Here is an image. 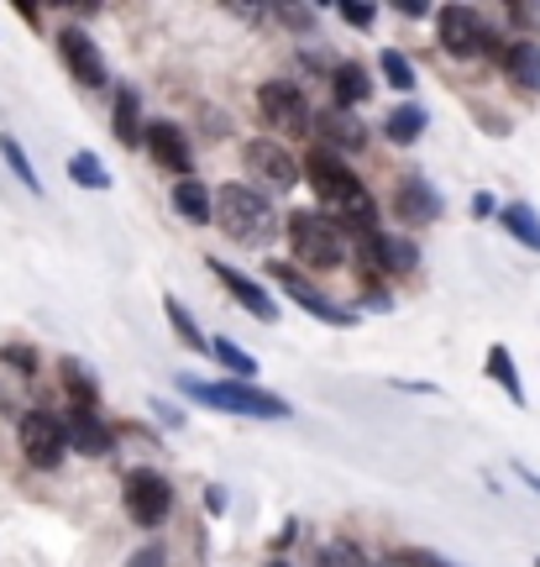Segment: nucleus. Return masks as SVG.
I'll use <instances>...</instances> for the list:
<instances>
[{
  "instance_id": "c9c22d12",
  "label": "nucleus",
  "mask_w": 540,
  "mask_h": 567,
  "mask_svg": "<svg viewBox=\"0 0 540 567\" xmlns=\"http://www.w3.org/2000/svg\"><path fill=\"white\" fill-rule=\"evenodd\" d=\"M226 505H231V494L220 484H205V515H226Z\"/></svg>"
},
{
  "instance_id": "f257e3e1",
  "label": "nucleus",
  "mask_w": 540,
  "mask_h": 567,
  "mask_svg": "<svg viewBox=\"0 0 540 567\" xmlns=\"http://www.w3.org/2000/svg\"><path fill=\"white\" fill-rule=\"evenodd\" d=\"M304 179H310V189L321 195L331 210H336L341 226H362V231H373V221H378V200L367 195V184L346 168V158H336V153H310L304 158Z\"/></svg>"
},
{
  "instance_id": "a19ab883",
  "label": "nucleus",
  "mask_w": 540,
  "mask_h": 567,
  "mask_svg": "<svg viewBox=\"0 0 540 567\" xmlns=\"http://www.w3.org/2000/svg\"><path fill=\"white\" fill-rule=\"evenodd\" d=\"M509 21H540V6H525V0H515V6H509Z\"/></svg>"
},
{
  "instance_id": "5701e85b",
  "label": "nucleus",
  "mask_w": 540,
  "mask_h": 567,
  "mask_svg": "<svg viewBox=\"0 0 540 567\" xmlns=\"http://www.w3.org/2000/svg\"><path fill=\"white\" fill-rule=\"evenodd\" d=\"M331 95H336L341 111H352V105H362L367 95H373V74H367L362 63L341 59V63H336V74H331Z\"/></svg>"
},
{
  "instance_id": "39448f33",
  "label": "nucleus",
  "mask_w": 540,
  "mask_h": 567,
  "mask_svg": "<svg viewBox=\"0 0 540 567\" xmlns=\"http://www.w3.org/2000/svg\"><path fill=\"white\" fill-rule=\"evenodd\" d=\"M436 38L451 59H503V42L472 6H440L436 11Z\"/></svg>"
},
{
  "instance_id": "20e7f679",
  "label": "nucleus",
  "mask_w": 540,
  "mask_h": 567,
  "mask_svg": "<svg viewBox=\"0 0 540 567\" xmlns=\"http://www.w3.org/2000/svg\"><path fill=\"white\" fill-rule=\"evenodd\" d=\"M289 252H294V268H341L352 258V243H346V226L331 216V210H294L289 221Z\"/></svg>"
},
{
  "instance_id": "c03bdc74",
  "label": "nucleus",
  "mask_w": 540,
  "mask_h": 567,
  "mask_svg": "<svg viewBox=\"0 0 540 567\" xmlns=\"http://www.w3.org/2000/svg\"><path fill=\"white\" fill-rule=\"evenodd\" d=\"M515 473H520V478H525V484H530V488H536V499H540V473H536V467H515Z\"/></svg>"
},
{
  "instance_id": "cd10ccee",
  "label": "nucleus",
  "mask_w": 540,
  "mask_h": 567,
  "mask_svg": "<svg viewBox=\"0 0 540 567\" xmlns=\"http://www.w3.org/2000/svg\"><path fill=\"white\" fill-rule=\"evenodd\" d=\"M210 358L231 368V379H237V384H252V373H258V358H252V352H241L231 337H210Z\"/></svg>"
},
{
  "instance_id": "c85d7f7f",
  "label": "nucleus",
  "mask_w": 540,
  "mask_h": 567,
  "mask_svg": "<svg viewBox=\"0 0 540 567\" xmlns=\"http://www.w3.org/2000/svg\"><path fill=\"white\" fill-rule=\"evenodd\" d=\"M69 179L80 184V189H111V184H116V174H111L95 153H74V158H69Z\"/></svg>"
},
{
  "instance_id": "f03ea898",
  "label": "nucleus",
  "mask_w": 540,
  "mask_h": 567,
  "mask_svg": "<svg viewBox=\"0 0 540 567\" xmlns=\"http://www.w3.org/2000/svg\"><path fill=\"white\" fill-rule=\"evenodd\" d=\"M216 226L241 247L279 243V210H273V200H268L262 189H252L247 179L216 184Z\"/></svg>"
},
{
  "instance_id": "f3484780",
  "label": "nucleus",
  "mask_w": 540,
  "mask_h": 567,
  "mask_svg": "<svg viewBox=\"0 0 540 567\" xmlns=\"http://www.w3.org/2000/svg\"><path fill=\"white\" fill-rule=\"evenodd\" d=\"M63 431H69V452H84V457H111L116 452V431L101 415H90V410L63 415Z\"/></svg>"
},
{
  "instance_id": "6ab92c4d",
  "label": "nucleus",
  "mask_w": 540,
  "mask_h": 567,
  "mask_svg": "<svg viewBox=\"0 0 540 567\" xmlns=\"http://www.w3.org/2000/svg\"><path fill=\"white\" fill-rule=\"evenodd\" d=\"M499 69L509 74V80L520 84V90H530V95H540V42H509L503 48V59H499Z\"/></svg>"
},
{
  "instance_id": "a211bd4d",
  "label": "nucleus",
  "mask_w": 540,
  "mask_h": 567,
  "mask_svg": "<svg viewBox=\"0 0 540 567\" xmlns=\"http://www.w3.org/2000/svg\"><path fill=\"white\" fill-rule=\"evenodd\" d=\"M174 210H179L189 226H210L216 221V189H205L195 174H189V179H174Z\"/></svg>"
},
{
  "instance_id": "6e6552de",
  "label": "nucleus",
  "mask_w": 540,
  "mask_h": 567,
  "mask_svg": "<svg viewBox=\"0 0 540 567\" xmlns=\"http://www.w3.org/2000/svg\"><path fill=\"white\" fill-rule=\"evenodd\" d=\"M241 168H247V184L252 189H294L300 184V158L273 137H258L241 147Z\"/></svg>"
},
{
  "instance_id": "58836bf2",
  "label": "nucleus",
  "mask_w": 540,
  "mask_h": 567,
  "mask_svg": "<svg viewBox=\"0 0 540 567\" xmlns=\"http://www.w3.org/2000/svg\"><path fill=\"white\" fill-rule=\"evenodd\" d=\"M362 310H394L388 289H373V284H367V295H362Z\"/></svg>"
},
{
  "instance_id": "423d86ee",
  "label": "nucleus",
  "mask_w": 540,
  "mask_h": 567,
  "mask_svg": "<svg viewBox=\"0 0 540 567\" xmlns=\"http://www.w3.org/2000/svg\"><path fill=\"white\" fill-rule=\"evenodd\" d=\"M121 505H126V515H132L142 530H153L174 515V484L163 478L158 467H132L126 484H121Z\"/></svg>"
},
{
  "instance_id": "a878e982",
  "label": "nucleus",
  "mask_w": 540,
  "mask_h": 567,
  "mask_svg": "<svg viewBox=\"0 0 540 567\" xmlns=\"http://www.w3.org/2000/svg\"><path fill=\"white\" fill-rule=\"evenodd\" d=\"M163 316H168L174 337H179L189 352H210V337H205L200 326H195V316H189V305H184V300H174V295H168V300H163Z\"/></svg>"
},
{
  "instance_id": "0eeeda50",
  "label": "nucleus",
  "mask_w": 540,
  "mask_h": 567,
  "mask_svg": "<svg viewBox=\"0 0 540 567\" xmlns=\"http://www.w3.org/2000/svg\"><path fill=\"white\" fill-rule=\"evenodd\" d=\"M17 442L21 457L42 473L63 467V457H69V431H63V415H53V410H27L17 425Z\"/></svg>"
},
{
  "instance_id": "f704fd0d",
  "label": "nucleus",
  "mask_w": 540,
  "mask_h": 567,
  "mask_svg": "<svg viewBox=\"0 0 540 567\" xmlns=\"http://www.w3.org/2000/svg\"><path fill=\"white\" fill-rule=\"evenodd\" d=\"M126 567H168V551H163L158 542H147V547H137L126 557Z\"/></svg>"
},
{
  "instance_id": "c756f323",
  "label": "nucleus",
  "mask_w": 540,
  "mask_h": 567,
  "mask_svg": "<svg viewBox=\"0 0 540 567\" xmlns=\"http://www.w3.org/2000/svg\"><path fill=\"white\" fill-rule=\"evenodd\" d=\"M378 69H383V80L394 84V90H404V95H409V90H415V63L404 59L399 48H383V59H378Z\"/></svg>"
},
{
  "instance_id": "7ed1b4c3",
  "label": "nucleus",
  "mask_w": 540,
  "mask_h": 567,
  "mask_svg": "<svg viewBox=\"0 0 540 567\" xmlns=\"http://www.w3.org/2000/svg\"><path fill=\"white\" fill-rule=\"evenodd\" d=\"M179 384V394H189V400H200V405L210 410H226V415H247V421H289L294 415V405L283 400V394H273V389H258V384H237V379H195V373H179L174 379Z\"/></svg>"
},
{
  "instance_id": "412c9836",
  "label": "nucleus",
  "mask_w": 540,
  "mask_h": 567,
  "mask_svg": "<svg viewBox=\"0 0 540 567\" xmlns=\"http://www.w3.org/2000/svg\"><path fill=\"white\" fill-rule=\"evenodd\" d=\"M59 384H63V394L74 400V410H90V415H95V405H101V384H95V373H90L80 358H59Z\"/></svg>"
},
{
  "instance_id": "4be33fe9",
  "label": "nucleus",
  "mask_w": 540,
  "mask_h": 567,
  "mask_svg": "<svg viewBox=\"0 0 540 567\" xmlns=\"http://www.w3.org/2000/svg\"><path fill=\"white\" fill-rule=\"evenodd\" d=\"M111 132H116L121 147H137L147 137V126H142V95L132 84H116V116H111Z\"/></svg>"
},
{
  "instance_id": "473e14b6",
  "label": "nucleus",
  "mask_w": 540,
  "mask_h": 567,
  "mask_svg": "<svg viewBox=\"0 0 540 567\" xmlns=\"http://www.w3.org/2000/svg\"><path fill=\"white\" fill-rule=\"evenodd\" d=\"M0 363H11L17 373H38V347H27V342L0 347Z\"/></svg>"
},
{
  "instance_id": "1a4fd4ad",
  "label": "nucleus",
  "mask_w": 540,
  "mask_h": 567,
  "mask_svg": "<svg viewBox=\"0 0 540 567\" xmlns=\"http://www.w3.org/2000/svg\"><path fill=\"white\" fill-rule=\"evenodd\" d=\"M258 111L268 122L289 132V137H304V132H315V111L304 101V90L294 80H268L258 84Z\"/></svg>"
},
{
  "instance_id": "e433bc0d",
  "label": "nucleus",
  "mask_w": 540,
  "mask_h": 567,
  "mask_svg": "<svg viewBox=\"0 0 540 567\" xmlns=\"http://www.w3.org/2000/svg\"><path fill=\"white\" fill-rule=\"evenodd\" d=\"M147 405H153V415H158L163 425H174V431L184 425V410L179 405H168V400H147Z\"/></svg>"
},
{
  "instance_id": "7c9ffc66",
  "label": "nucleus",
  "mask_w": 540,
  "mask_h": 567,
  "mask_svg": "<svg viewBox=\"0 0 540 567\" xmlns=\"http://www.w3.org/2000/svg\"><path fill=\"white\" fill-rule=\"evenodd\" d=\"M315 567H367V557H362L357 542H325L315 551Z\"/></svg>"
},
{
  "instance_id": "37998d69",
  "label": "nucleus",
  "mask_w": 540,
  "mask_h": 567,
  "mask_svg": "<svg viewBox=\"0 0 540 567\" xmlns=\"http://www.w3.org/2000/svg\"><path fill=\"white\" fill-rule=\"evenodd\" d=\"M404 394H436V384H420V379H404Z\"/></svg>"
},
{
  "instance_id": "ddd939ff",
  "label": "nucleus",
  "mask_w": 540,
  "mask_h": 567,
  "mask_svg": "<svg viewBox=\"0 0 540 567\" xmlns=\"http://www.w3.org/2000/svg\"><path fill=\"white\" fill-rule=\"evenodd\" d=\"M367 279H388V274H415L420 268V247L415 237H394V231H367Z\"/></svg>"
},
{
  "instance_id": "b1692460",
  "label": "nucleus",
  "mask_w": 540,
  "mask_h": 567,
  "mask_svg": "<svg viewBox=\"0 0 540 567\" xmlns=\"http://www.w3.org/2000/svg\"><path fill=\"white\" fill-rule=\"evenodd\" d=\"M499 226L515 237L520 247H530V252H540V210L530 200H509L499 205Z\"/></svg>"
},
{
  "instance_id": "4468645a",
  "label": "nucleus",
  "mask_w": 540,
  "mask_h": 567,
  "mask_svg": "<svg viewBox=\"0 0 540 567\" xmlns=\"http://www.w3.org/2000/svg\"><path fill=\"white\" fill-rule=\"evenodd\" d=\"M394 210H399L404 226H430V221H440L446 200H440V189L425 179V174H404V179L394 184Z\"/></svg>"
},
{
  "instance_id": "bb28decb",
  "label": "nucleus",
  "mask_w": 540,
  "mask_h": 567,
  "mask_svg": "<svg viewBox=\"0 0 540 567\" xmlns=\"http://www.w3.org/2000/svg\"><path fill=\"white\" fill-rule=\"evenodd\" d=\"M0 158H6V168L21 179V189L27 195H42V179H38V168H32V158H27V147H21L11 132H0Z\"/></svg>"
},
{
  "instance_id": "2eb2a0df",
  "label": "nucleus",
  "mask_w": 540,
  "mask_h": 567,
  "mask_svg": "<svg viewBox=\"0 0 540 567\" xmlns=\"http://www.w3.org/2000/svg\"><path fill=\"white\" fill-rule=\"evenodd\" d=\"M142 147L153 153V163H158V168H168V174L189 179V168H195V153H189V137H184V126L153 122V126H147V137H142Z\"/></svg>"
},
{
  "instance_id": "79ce46f5",
  "label": "nucleus",
  "mask_w": 540,
  "mask_h": 567,
  "mask_svg": "<svg viewBox=\"0 0 540 567\" xmlns=\"http://www.w3.org/2000/svg\"><path fill=\"white\" fill-rule=\"evenodd\" d=\"M294 536H300V520H283V530H279V542H273V547H294Z\"/></svg>"
},
{
  "instance_id": "2f4dec72",
  "label": "nucleus",
  "mask_w": 540,
  "mask_h": 567,
  "mask_svg": "<svg viewBox=\"0 0 540 567\" xmlns=\"http://www.w3.org/2000/svg\"><path fill=\"white\" fill-rule=\"evenodd\" d=\"M336 11H341V21H346V27H357V32H367V27L378 21V6H367V0H341Z\"/></svg>"
},
{
  "instance_id": "f8f14e48",
  "label": "nucleus",
  "mask_w": 540,
  "mask_h": 567,
  "mask_svg": "<svg viewBox=\"0 0 540 567\" xmlns=\"http://www.w3.org/2000/svg\"><path fill=\"white\" fill-rule=\"evenodd\" d=\"M210 274L220 279V289L231 295V300L252 316V321H262V326H273L279 321V300L268 295V284L262 279H252V274H241V268H231L226 258H210Z\"/></svg>"
},
{
  "instance_id": "ea45409f",
  "label": "nucleus",
  "mask_w": 540,
  "mask_h": 567,
  "mask_svg": "<svg viewBox=\"0 0 540 567\" xmlns=\"http://www.w3.org/2000/svg\"><path fill=\"white\" fill-rule=\"evenodd\" d=\"M394 11H399V17H409V21L430 17V6H425V0H394Z\"/></svg>"
},
{
  "instance_id": "4c0bfd02",
  "label": "nucleus",
  "mask_w": 540,
  "mask_h": 567,
  "mask_svg": "<svg viewBox=\"0 0 540 567\" xmlns=\"http://www.w3.org/2000/svg\"><path fill=\"white\" fill-rule=\"evenodd\" d=\"M472 216H478V221H488V216H499V200H494L488 189H478V195H472Z\"/></svg>"
},
{
  "instance_id": "72a5a7b5",
  "label": "nucleus",
  "mask_w": 540,
  "mask_h": 567,
  "mask_svg": "<svg viewBox=\"0 0 540 567\" xmlns=\"http://www.w3.org/2000/svg\"><path fill=\"white\" fill-rule=\"evenodd\" d=\"M273 17L289 21L294 32H310L315 27V6H273Z\"/></svg>"
},
{
  "instance_id": "a18cd8bd",
  "label": "nucleus",
  "mask_w": 540,
  "mask_h": 567,
  "mask_svg": "<svg viewBox=\"0 0 540 567\" xmlns=\"http://www.w3.org/2000/svg\"><path fill=\"white\" fill-rule=\"evenodd\" d=\"M268 567H289V563H268Z\"/></svg>"
},
{
  "instance_id": "9d476101",
  "label": "nucleus",
  "mask_w": 540,
  "mask_h": 567,
  "mask_svg": "<svg viewBox=\"0 0 540 567\" xmlns=\"http://www.w3.org/2000/svg\"><path fill=\"white\" fill-rule=\"evenodd\" d=\"M268 279L279 284L304 316H315V321H325V326H357V310H346V305H336L331 295H321L310 279H300V268L294 264H268Z\"/></svg>"
},
{
  "instance_id": "49530a36",
  "label": "nucleus",
  "mask_w": 540,
  "mask_h": 567,
  "mask_svg": "<svg viewBox=\"0 0 540 567\" xmlns=\"http://www.w3.org/2000/svg\"><path fill=\"white\" fill-rule=\"evenodd\" d=\"M536 567H540V557H536Z\"/></svg>"
},
{
  "instance_id": "aec40b11",
  "label": "nucleus",
  "mask_w": 540,
  "mask_h": 567,
  "mask_svg": "<svg viewBox=\"0 0 540 567\" xmlns=\"http://www.w3.org/2000/svg\"><path fill=\"white\" fill-rule=\"evenodd\" d=\"M425 126H430V111H425L420 101H404L383 116V137L394 142V147H409V142L425 137Z\"/></svg>"
},
{
  "instance_id": "393cba45",
  "label": "nucleus",
  "mask_w": 540,
  "mask_h": 567,
  "mask_svg": "<svg viewBox=\"0 0 540 567\" xmlns=\"http://www.w3.org/2000/svg\"><path fill=\"white\" fill-rule=\"evenodd\" d=\"M488 379L509 394V405H525V384H520V368H515V352L503 342L488 347Z\"/></svg>"
},
{
  "instance_id": "9b49d317",
  "label": "nucleus",
  "mask_w": 540,
  "mask_h": 567,
  "mask_svg": "<svg viewBox=\"0 0 540 567\" xmlns=\"http://www.w3.org/2000/svg\"><path fill=\"white\" fill-rule=\"evenodd\" d=\"M59 59H63V69L84 84V90H105V84H111V69H105L101 42L90 38L84 27H63L59 32Z\"/></svg>"
},
{
  "instance_id": "dca6fc26",
  "label": "nucleus",
  "mask_w": 540,
  "mask_h": 567,
  "mask_svg": "<svg viewBox=\"0 0 540 567\" xmlns=\"http://www.w3.org/2000/svg\"><path fill=\"white\" fill-rule=\"evenodd\" d=\"M315 137L325 142V153H362V142H367V126L357 122V111H341V105H331V111H315Z\"/></svg>"
}]
</instances>
